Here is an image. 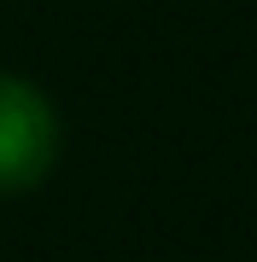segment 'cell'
Instances as JSON below:
<instances>
[{
    "label": "cell",
    "mask_w": 257,
    "mask_h": 262,
    "mask_svg": "<svg viewBox=\"0 0 257 262\" xmlns=\"http://www.w3.org/2000/svg\"><path fill=\"white\" fill-rule=\"evenodd\" d=\"M58 163V111L29 76L0 70V198L35 192Z\"/></svg>",
    "instance_id": "1"
}]
</instances>
